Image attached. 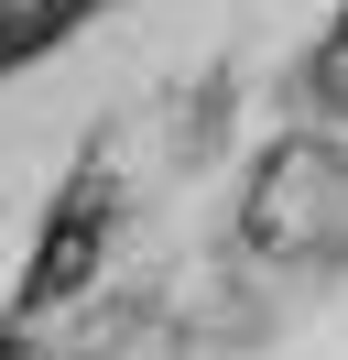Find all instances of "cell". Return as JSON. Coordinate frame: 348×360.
I'll return each mask as SVG.
<instances>
[{"instance_id": "6da1fadb", "label": "cell", "mask_w": 348, "mask_h": 360, "mask_svg": "<svg viewBox=\"0 0 348 360\" xmlns=\"http://www.w3.org/2000/svg\"><path fill=\"white\" fill-rule=\"evenodd\" d=\"M239 240L261 262H326L348 251V153L326 131H283L239 197Z\"/></svg>"}, {"instance_id": "7a4b0ae2", "label": "cell", "mask_w": 348, "mask_h": 360, "mask_svg": "<svg viewBox=\"0 0 348 360\" xmlns=\"http://www.w3.org/2000/svg\"><path fill=\"white\" fill-rule=\"evenodd\" d=\"M98 251H109V175L87 164V175L55 197V219H44L33 262H22V306H65V295L98 273Z\"/></svg>"}, {"instance_id": "3957f363", "label": "cell", "mask_w": 348, "mask_h": 360, "mask_svg": "<svg viewBox=\"0 0 348 360\" xmlns=\"http://www.w3.org/2000/svg\"><path fill=\"white\" fill-rule=\"evenodd\" d=\"M76 22H98V0H0V66H22V55L65 44Z\"/></svg>"}, {"instance_id": "277c9868", "label": "cell", "mask_w": 348, "mask_h": 360, "mask_svg": "<svg viewBox=\"0 0 348 360\" xmlns=\"http://www.w3.org/2000/svg\"><path fill=\"white\" fill-rule=\"evenodd\" d=\"M304 88H316L326 110L348 120V11H337V33H326V44H316V66H304Z\"/></svg>"}]
</instances>
